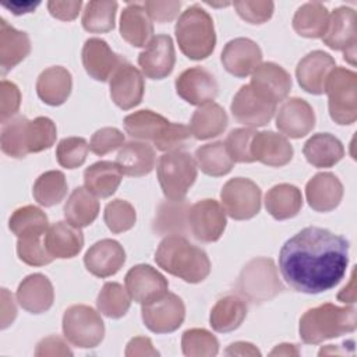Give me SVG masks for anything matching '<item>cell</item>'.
I'll return each instance as SVG.
<instances>
[{
	"instance_id": "cell-1",
	"label": "cell",
	"mask_w": 357,
	"mask_h": 357,
	"mask_svg": "<svg viewBox=\"0 0 357 357\" xmlns=\"http://www.w3.org/2000/svg\"><path fill=\"white\" fill-rule=\"evenodd\" d=\"M349 241L328 229L308 226L280 248L279 269L296 291L318 294L335 287L346 275Z\"/></svg>"
},
{
	"instance_id": "cell-2",
	"label": "cell",
	"mask_w": 357,
	"mask_h": 357,
	"mask_svg": "<svg viewBox=\"0 0 357 357\" xmlns=\"http://www.w3.org/2000/svg\"><path fill=\"white\" fill-rule=\"evenodd\" d=\"M155 262L167 273L187 283H199L211 273V261L206 252L178 234L166 236L159 243Z\"/></svg>"
},
{
	"instance_id": "cell-3",
	"label": "cell",
	"mask_w": 357,
	"mask_h": 357,
	"mask_svg": "<svg viewBox=\"0 0 357 357\" xmlns=\"http://www.w3.org/2000/svg\"><path fill=\"white\" fill-rule=\"evenodd\" d=\"M126 132L135 139L151 141L162 152L184 148L191 137L187 126L172 123L159 113L144 109L124 117Z\"/></svg>"
},
{
	"instance_id": "cell-4",
	"label": "cell",
	"mask_w": 357,
	"mask_h": 357,
	"mask_svg": "<svg viewBox=\"0 0 357 357\" xmlns=\"http://www.w3.org/2000/svg\"><path fill=\"white\" fill-rule=\"evenodd\" d=\"M356 308L353 305L337 307L325 303L307 310L300 318V337L307 344H319L356 331Z\"/></svg>"
},
{
	"instance_id": "cell-5",
	"label": "cell",
	"mask_w": 357,
	"mask_h": 357,
	"mask_svg": "<svg viewBox=\"0 0 357 357\" xmlns=\"http://www.w3.org/2000/svg\"><path fill=\"white\" fill-rule=\"evenodd\" d=\"M178 47L191 60H204L216 45L213 20L201 6L194 4L181 13L174 26Z\"/></svg>"
},
{
	"instance_id": "cell-6",
	"label": "cell",
	"mask_w": 357,
	"mask_h": 357,
	"mask_svg": "<svg viewBox=\"0 0 357 357\" xmlns=\"http://www.w3.org/2000/svg\"><path fill=\"white\" fill-rule=\"evenodd\" d=\"M158 180L169 201H181L197 178V162L184 151L163 153L158 162Z\"/></svg>"
},
{
	"instance_id": "cell-7",
	"label": "cell",
	"mask_w": 357,
	"mask_h": 357,
	"mask_svg": "<svg viewBox=\"0 0 357 357\" xmlns=\"http://www.w3.org/2000/svg\"><path fill=\"white\" fill-rule=\"evenodd\" d=\"M331 119L340 126L357 120V74L344 67H335L325 84Z\"/></svg>"
},
{
	"instance_id": "cell-8",
	"label": "cell",
	"mask_w": 357,
	"mask_h": 357,
	"mask_svg": "<svg viewBox=\"0 0 357 357\" xmlns=\"http://www.w3.org/2000/svg\"><path fill=\"white\" fill-rule=\"evenodd\" d=\"M240 293L252 303H265L276 297L282 290V282L278 276V269L271 258L251 259L240 272L237 280Z\"/></svg>"
},
{
	"instance_id": "cell-9",
	"label": "cell",
	"mask_w": 357,
	"mask_h": 357,
	"mask_svg": "<svg viewBox=\"0 0 357 357\" xmlns=\"http://www.w3.org/2000/svg\"><path fill=\"white\" fill-rule=\"evenodd\" d=\"M64 337L75 347L93 349L105 337V324L99 312L85 304H74L63 315Z\"/></svg>"
},
{
	"instance_id": "cell-10",
	"label": "cell",
	"mask_w": 357,
	"mask_h": 357,
	"mask_svg": "<svg viewBox=\"0 0 357 357\" xmlns=\"http://www.w3.org/2000/svg\"><path fill=\"white\" fill-rule=\"evenodd\" d=\"M225 212L234 220H247L261 209V188L250 178L234 177L220 191Z\"/></svg>"
},
{
	"instance_id": "cell-11",
	"label": "cell",
	"mask_w": 357,
	"mask_h": 357,
	"mask_svg": "<svg viewBox=\"0 0 357 357\" xmlns=\"http://www.w3.org/2000/svg\"><path fill=\"white\" fill-rule=\"evenodd\" d=\"M141 317L144 325L155 333H170L177 331L185 318L183 300L174 293H166L160 298L142 304Z\"/></svg>"
},
{
	"instance_id": "cell-12",
	"label": "cell",
	"mask_w": 357,
	"mask_h": 357,
	"mask_svg": "<svg viewBox=\"0 0 357 357\" xmlns=\"http://www.w3.org/2000/svg\"><path fill=\"white\" fill-rule=\"evenodd\" d=\"M188 227L198 241H218L226 229V212L216 199L197 201L188 209Z\"/></svg>"
},
{
	"instance_id": "cell-13",
	"label": "cell",
	"mask_w": 357,
	"mask_h": 357,
	"mask_svg": "<svg viewBox=\"0 0 357 357\" xmlns=\"http://www.w3.org/2000/svg\"><path fill=\"white\" fill-rule=\"evenodd\" d=\"M322 42L332 50L343 52L344 60L354 66L356 57V11L350 7L342 6L329 15L326 31Z\"/></svg>"
},
{
	"instance_id": "cell-14",
	"label": "cell",
	"mask_w": 357,
	"mask_h": 357,
	"mask_svg": "<svg viewBox=\"0 0 357 357\" xmlns=\"http://www.w3.org/2000/svg\"><path fill=\"white\" fill-rule=\"evenodd\" d=\"M230 110L238 123L250 128L262 127L272 120L276 112V103L265 99L250 84H245L234 95Z\"/></svg>"
},
{
	"instance_id": "cell-15",
	"label": "cell",
	"mask_w": 357,
	"mask_h": 357,
	"mask_svg": "<svg viewBox=\"0 0 357 357\" xmlns=\"http://www.w3.org/2000/svg\"><path fill=\"white\" fill-rule=\"evenodd\" d=\"M112 100L123 110L138 106L145 92L142 73L124 60L109 79Z\"/></svg>"
},
{
	"instance_id": "cell-16",
	"label": "cell",
	"mask_w": 357,
	"mask_h": 357,
	"mask_svg": "<svg viewBox=\"0 0 357 357\" xmlns=\"http://www.w3.org/2000/svg\"><path fill=\"white\" fill-rule=\"evenodd\" d=\"M126 289L138 304H148L167 293V279L153 266L139 264L132 266L124 278Z\"/></svg>"
},
{
	"instance_id": "cell-17",
	"label": "cell",
	"mask_w": 357,
	"mask_h": 357,
	"mask_svg": "<svg viewBox=\"0 0 357 357\" xmlns=\"http://www.w3.org/2000/svg\"><path fill=\"white\" fill-rule=\"evenodd\" d=\"M177 95L190 105L204 106L218 96V82L215 77L202 67L184 70L174 82Z\"/></svg>"
},
{
	"instance_id": "cell-18",
	"label": "cell",
	"mask_w": 357,
	"mask_h": 357,
	"mask_svg": "<svg viewBox=\"0 0 357 357\" xmlns=\"http://www.w3.org/2000/svg\"><path fill=\"white\" fill-rule=\"evenodd\" d=\"M315 113L312 106L300 98H289L276 110V127L290 138H303L312 131Z\"/></svg>"
},
{
	"instance_id": "cell-19",
	"label": "cell",
	"mask_w": 357,
	"mask_h": 357,
	"mask_svg": "<svg viewBox=\"0 0 357 357\" xmlns=\"http://www.w3.org/2000/svg\"><path fill=\"white\" fill-rule=\"evenodd\" d=\"M176 63L173 40L169 35H156L138 54L142 74L151 79H163L172 74Z\"/></svg>"
},
{
	"instance_id": "cell-20",
	"label": "cell",
	"mask_w": 357,
	"mask_h": 357,
	"mask_svg": "<svg viewBox=\"0 0 357 357\" xmlns=\"http://www.w3.org/2000/svg\"><path fill=\"white\" fill-rule=\"evenodd\" d=\"M220 61L227 73L237 78H245L262 63V52L257 42L248 38H236L225 45Z\"/></svg>"
},
{
	"instance_id": "cell-21",
	"label": "cell",
	"mask_w": 357,
	"mask_h": 357,
	"mask_svg": "<svg viewBox=\"0 0 357 357\" xmlns=\"http://www.w3.org/2000/svg\"><path fill=\"white\" fill-rule=\"evenodd\" d=\"M336 67L335 59L324 52L314 50L305 54L296 67V77L301 89L312 95H322L331 71Z\"/></svg>"
},
{
	"instance_id": "cell-22",
	"label": "cell",
	"mask_w": 357,
	"mask_h": 357,
	"mask_svg": "<svg viewBox=\"0 0 357 357\" xmlns=\"http://www.w3.org/2000/svg\"><path fill=\"white\" fill-rule=\"evenodd\" d=\"M250 85L261 96L278 105L287 98L291 89V77L282 66L266 61L254 70Z\"/></svg>"
},
{
	"instance_id": "cell-23",
	"label": "cell",
	"mask_w": 357,
	"mask_h": 357,
	"mask_svg": "<svg viewBox=\"0 0 357 357\" xmlns=\"http://www.w3.org/2000/svg\"><path fill=\"white\" fill-rule=\"evenodd\" d=\"M82 66L86 74L100 82L110 79L116 68L126 60L116 54L100 38H89L82 47Z\"/></svg>"
},
{
	"instance_id": "cell-24",
	"label": "cell",
	"mask_w": 357,
	"mask_h": 357,
	"mask_svg": "<svg viewBox=\"0 0 357 357\" xmlns=\"http://www.w3.org/2000/svg\"><path fill=\"white\" fill-rule=\"evenodd\" d=\"M126 262L123 245L112 238L96 241L85 252L84 264L89 273L98 278H109L120 271Z\"/></svg>"
},
{
	"instance_id": "cell-25",
	"label": "cell",
	"mask_w": 357,
	"mask_h": 357,
	"mask_svg": "<svg viewBox=\"0 0 357 357\" xmlns=\"http://www.w3.org/2000/svg\"><path fill=\"white\" fill-rule=\"evenodd\" d=\"M305 198L314 211L331 212L343 198V184L331 172L317 173L305 185Z\"/></svg>"
},
{
	"instance_id": "cell-26",
	"label": "cell",
	"mask_w": 357,
	"mask_h": 357,
	"mask_svg": "<svg viewBox=\"0 0 357 357\" xmlns=\"http://www.w3.org/2000/svg\"><path fill=\"white\" fill-rule=\"evenodd\" d=\"M251 153L254 160H258L266 166L280 167L291 160L294 151L283 134H278L275 131H261L252 138Z\"/></svg>"
},
{
	"instance_id": "cell-27",
	"label": "cell",
	"mask_w": 357,
	"mask_h": 357,
	"mask_svg": "<svg viewBox=\"0 0 357 357\" xmlns=\"http://www.w3.org/2000/svg\"><path fill=\"white\" fill-rule=\"evenodd\" d=\"M18 304L31 314L46 312L54 301L53 284L47 276L42 273H31L18 284Z\"/></svg>"
},
{
	"instance_id": "cell-28",
	"label": "cell",
	"mask_w": 357,
	"mask_h": 357,
	"mask_svg": "<svg viewBox=\"0 0 357 357\" xmlns=\"http://www.w3.org/2000/svg\"><path fill=\"white\" fill-rule=\"evenodd\" d=\"M45 245L53 258H74L84 247V234L68 222H56L45 234Z\"/></svg>"
},
{
	"instance_id": "cell-29",
	"label": "cell",
	"mask_w": 357,
	"mask_h": 357,
	"mask_svg": "<svg viewBox=\"0 0 357 357\" xmlns=\"http://www.w3.org/2000/svg\"><path fill=\"white\" fill-rule=\"evenodd\" d=\"M120 35L135 47H145L153 38V25L144 6L130 3L120 15Z\"/></svg>"
},
{
	"instance_id": "cell-30",
	"label": "cell",
	"mask_w": 357,
	"mask_h": 357,
	"mask_svg": "<svg viewBox=\"0 0 357 357\" xmlns=\"http://www.w3.org/2000/svg\"><path fill=\"white\" fill-rule=\"evenodd\" d=\"M31 52V40L26 32L11 26L4 18L0 20V68L6 75L20 64Z\"/></svg>"
},
{
	"instance_id": "cell-31",
	"label": "cell",
	"mask_w": 357,
	"mask_h": 357,
	"mask_svg": "<svg viewBox=\"0 0 357 357\" xmlns=\"http://www.w3.org/2000/svg\"><path fill=\"white\" fill-rule=\"evenodd\" d=\"M73 89V78L67 68L53 66L43 70L36 79V93L49 106L63 105Z\"/></svg>"
},
{
	"instance_id": "cell-32",
	"label": "cell",
	"mask_w": 357,
	"mask_h": 357,
	"mask_svg": "<svg viewBox=\"0 0 357 357\" xmlns=\"http://www.w3.org/2000/svg\"><path fill=\"white\" fill-rule=\"evenodd\" d=\"M156 156L153 148L148 142L130 141L124 144L116 158V163L121 173L131 177H142L149 174L155 167Z\"/></svg>"
},
{
	"instance_id": "cell-33",
	"label": "cell",
	"mask_w": 357,
	"mask_h": 357,
	"mask_svg": "<svg viewBox=\"0 0 357 357\" xmlns=\"http://www.w3.org/2000/svg\"><path fill=\"white\" fill-rule=\"evenodd\" d=\"M303 153L314 167H332L344 156V148L339 138L329 132H318L307 139Z\"/></svg>"
},
{
	"instance_id": "cell-34",
	"label": "cell",
	"mask_w": 357,
	"mask_h": 357,
	"mask_svg": "<svg viewBox=\"0 0 357 357\" xmlns=\"http://www.w3.org/2000/svg\"><path fill=\"white\" fill-rule=\"evenodd\" d=\"M123 173L116 162L99 160L84 172L85 187L98 198H109L119 188Z\"/></svg>"
},
{
	"instance_id": "cell-35",
	"label": "cell",
	"mask_w": 357,
	"mask_h": 357,
	"mask_svg": "<svg viewBox=\"0 0 357 357\" xmlns=\"http://www.w3.org/2000/svg\"><path fill=\"white\" fill-rule=\"evenodd\" d=\"M303 206L301 191L287 183L273 185L265 195V208L276 220L294 218Z\"/></svg>"
},
{
	"instance_id": "cell-36",
	"label": "cell",
	"mask_w": 357,
	"mask_h": 357,
	"mask_svg": "<svg viewBox=\"0 0 357 357\" xmlns=\"http://www.w3.org/2000/svg\"><path fill=\"white\" fill-rule=\"evenodd\" d=\"M229 119L225 109L215 103L199 106L191 116L190 131L195 139H209L222 134L227 127Z\"/></svg>"
},
{
	"instance_id": "cell-37",
	"label": "cell",
	"mask_w": 357,
	"mask_h": 357,
	"mask_svg": "<svg viewBox=\"0 0 357 357\" xmlns=\"http://www.w3.org/2000/svg\"><path fill=\"white\" fill-rule=\"evenodd\" d=\"M63 212L73 226L86 227L98 218L99 201L86 187H77L67 198Z\"/></svg>"
},
{
	"instance_id": "cell-38",
	"label": "cell",
	"mask_w": 357,
	"mask_h": 357,
	"mask_svg": "<svg viewBox=\"0 0 357 357\" xmlns=\"http://www.w3.org/2000/svg\"><path fill=\"white\" fill-rule=\"evenodd\" d=\"M247 317V305L238 296L229 294L216 301L209 314L213 331L226 333L237 329Z\"/></svg>"
},
{
	"instance_id": "cell-39",
	"label": "cell",
	"mask_w": 357,
	"mask_h": 357,
	"mask_svg": "<svg viewBox=\"0 0 357 357\" xmlns=\"http://www.w3.org/2000/svg\"><path fill=\"white\" fill-rule=\"evenodd\" d=\"M188 209L190 205L184 199L160 204L153 220V230L160 236H184L190 230Z\"/></svg>"
},
{
	"instance_id": "cell-40",
	"label": "cell",
	"mask_w": 357,
	"mask_h": 357,
	"mask_svg": "<svg viewBox=\"0 0 357 357\" xmlns=\"http://www.w3.org/2000/svg\"><path fill=\"white\" fill-rule=\"evenodd\" d=\"M329 21L328 8L319 1H308L297 8L293 17V29L304 38H322Z\"/></svg>"
},
{
	"instance_id": "cell-41",
	"label": "cell",
	"mask_w": 357,
	"mask_h": 357,
	"mask_svg": "<svg viewBox=\"0 0 357 357\" xmlns=\"http://www.w3.org/2000/svg\"><path fill=\"white\" fill-rule=\"evenodd\" d=\"M195 162L202 173L212 177H220L230 173L234 165L223 141L199 146L195 151Z\"/></svg>"
},
{
	"instance_id": "cell-42",
	"label": "cell",
	"mask_w": 357,
	"mask_h": 357,
	"mask_svg": "<svg viewBox=\"0 0 357 357\" xmlns=\"http://www.w3.org/2000/svg\"><path fill=\"white\" fill-rule=\"evenodd\" d=\"M10 230L20 238L28 236L46 234L49 220L46 213L33 205H25L13 212L8 220Z\"/></svg>"
},
{
	"instance_id": "cell-43",
	"label": "cell",
	"mask_w": 357,
	"mask_h": 357,
	"mask_svg": "<svg viewBox=\"0 0 357 357\" xmlns=\"http://www.w3.org/2000/svg\"><path fill=\"white\" fill-rule=\"evenodd\" d=\"M35 201L42 206H53L60 204L67 195V180L63 172L49 170L42 173L32 188Z\"/></svg>"
},
{
	"instance_id": "cell-44",
	"label": "cell",
	"mask_w": 357,
	"mask_h": 357,
	"mask_svg": "<svg viewBox=\"0 0 357 357\" xmlns=\"http://www.w3.org/2000/svg\"><path fill=\"white\" fill-rule=\"evenodd\" d=\"M117 3L92 0L85 4L82 13V26L85 31L92 33H103L109 32L114 28Z\"/></svg>"
},
{
	"instance_id": "cell-45",
	"label": "cell",
	"mask_w": 357,
	"mask_h": 357,
	"mask_svg": "<svg viewBox=\"0 0 357 357\" xmlns=\"http://www.w3.org/2000/svg\"><path fill=\"white\" fill-rule=\"evenodd\" d=\"M131 297L126 287L117 282H106L96 298L98 310L112 319H119L127 314Z\"/></svg>"
},
{
	"instance_id": "cell-46",
	"label": "cell",
	"mask_w": 357,
	"mask_h": 357,
	"mask_svg": "<svg viewBox=\"0 0 357 357\" xmlns=\"http://www.w3.org/2000/svg\"><path fill=\"white\" fill-rule=\"evenodd\" d=\"M57 138V128L52 119L39 116L28 120L25 127V145L28 153H38L49 149Z\"/></svg>"
},
{
	"instance_id": "cell-47",
	"label": "cell",
	"mask_w": 357,
	"mask_h": 357,
	"mask_svg": "<svg viewBox=\"0 0 357 357\" xmlns=\"http://www.w3.org/2000/svg\"><path fill=\"white\" fill-rule=\"evenodd\" d=\"M28 119L24 116H17L3 124L0 144L1 151L15 159H22L28 155L25 145V127Z\"/></svg>"
},
{
	"instance_id": "cell-48",
	"label": "cell",
	"mask_w": 357,
	"mask_h": 357,
	"mask_svg": "<svg viewBox=\"0 0 357 357\" xmlns=\"http://www.w3.org/2000/svg\"><path fill=\"white\" fill-rule=\"evenodd\" d=\"M181 349L183 354L188 357H213L219 353V342L209 331L192 328L183 333Z\"/></svg>"
},
{
	"instance_id": "cell-49",
	"label": "cell",
	"mask_w": 357,
	"mask_h": 357,
	"mask_svg": "<svg viewBox=\"0 0 357 357\" xmlns=\"http://www.w3.org/2000/svg\"><path fill=\"white\" fill-rule=\"evenodd\" d=\"M103 219L107 229L112 233L117 234L134 227L137 220V213L134 206L128 201L117 198L110 201L106 205Z\"/></svg>"
},
{
	"instance_id": "cell-50",
	"label": "cell",
	"mask_w": 357,
	"mask_h": 357,
	"mask_svg": "<svg viewBox=\"0 0 357 357\" xmlns=\"http://www.w3.org/2000/svg\"><path fill=\"white\" fill-rule=\"evenodd\" d=\"M89 144L82 137L63 138L56 146V159L66 169H77L86 160Z\"/></svg>"
},
{
	"instance_id": "cell-51",
	"label": "cell",
	"mask_w": 357,
	"mask_h": 357,
	"mask_svg": "<svg viewBox=\"0 0 357 357\" xmlns=\"http://www.w3.org/2000/svg\"><path fill=\"white\" fill-rule=\"evenodd\" d=\"M17 255L31 266H45L54 259L46 250L45 234L20 237L17 241Z\"/></svg>"
},
{
	"instance_id": "cell-52",
	"label": "cell",
	"mask_w": 357,
	"mask_h": 357,
	"mask_svg": "<svg viewBox=\"0 0 357 357\" xmlns=\"http://www.w3.org/2000/svg\"><path fill=\"white\" fill-rule=\"evenodd\" d=\"M255 134L257 131L250 127L234 128L227 134L225 145L233 162H237V163L254 162V158L251 153V142Z\"/></svg>"
},
{
	"instance_id": "cell-53",
	"label": "cell",
	"mask_w": 357,
	"mask_h": 357,
	"mask_svg": "<svg viewBox=\"0 0 357 357\" xmlns=\"http://www.w3.org/2000/svg\"><path fill=\"white\" fill-rule=\"evenodd\" d=\"M124 134L116 128V127H103L98 131L93 132L91 142H89V149L98 155L103 156L120 146L124 145Z\"/></svg>"
},
{
	"instance_id": "cell-54",
	"label": "cell",
	"mask_w": 357,
	"mask_h": 357,
	"mask_svg": "<svg viewBox=\"0 0 357 357\" xmlns=\"http://www.w3.org/2000/svg\"><path fill=\"white\" fill-rule=\"evenodd\" d=\"M237 14L248 24H264L271 20L273 14V1H234Z\"/></svg>"
},
{
	"instance_id": "cell-55",
	"label": "cell",
	"mask_w": 357,
	"mask_h": 357,
	"mask_svg": "<svg viewBox=\"0 0 357 357\" xmlns=\"http://www.w3.org/2000/svg\"><path fill=\"white\" fill-rule=\"evenodd\" d=\"M21 105V92L18 86L7 79L0 84V121L4 124L17 114Z\"/></svg>"
},
{
	"instance_id": "cell-56",
	"label": "cell",
	"mask_w": 357,
	"mask_h": 357,
	"mask_svg": "<svg viewBox=\"0 0 357 357\" xmlns=\"http://www.w3.org/2000/svg\"><path fill=\"white\" fill-rule=\"evenodd\" d=\"M149 18L152 21H156L159 24L170 22L176 18L178 14V10L181 7L180 1H152L148 0L144 4Z\"/></svg>"
},
{
	"instance_id": "cell-57",
	"label": "cell",
	"mask_w": 357,
	"mask_h": 357,
	"mask_svg": "<svg viewBox=\"0 0 357 357\" xmlns=\"http://www.w3.org/2000/svg\"><path fill=\"white\" fill-rule=\"evenodd\" d=\"M35 356H73V351L63 337L47 336L36 344Z\"/></svg>"
},
{
	"instance_id": "cell-58",
	"label": "cell",
	"mask_w": 357,
	"mask_h": 357,
	"mask_svg": "<svg viewBox=\"0 0 357 357\" xmlns=\"http://www.w3.org/2000/svg\"><path fill=\"white\" fill-rule=\"evenodd\" d=\"M82 7L81 0H70V1H47V10L52 17L60 21H73L77 18L79 10Z\"/></svg>"
},
{
	"instance_id": "cell-59",
	"label": "cell",
	"mask_w": 357,
	"mask_h": 357,
	"mask_svg": "<svg viewBox=\"0 0 357 357\" xmlns=\"http://www.w3.org/2000/svg\"><path fill=\"white\" fill-rule=\"evenodd\" d=\"M126 356H159V351L153 347L149 337L145 336H135L132 337L126 347Z\"/></svg>"
},
{
	"instance_id": "cell-60",
	"label": "cell",
	"mask_w": 357,
	"mask_h": 357,
	"mask_svg": "<svg viewBox=\"0 0 357 357\" xmlns=\"http://www.w3.org/2000/svg\"><path fill=\"white\" fill-rule=\"evenodd\" d=\"M1 329H6L17 317V308L13 296L7 289H1Z\"/></svg>"
},
{
	"instance_id": "cell-61",
	"label": "cell",
	"mask_w": 357,
	"mask_h": 357,
	"mask_svg": "<svg viewBox=\"0 0 357 357\" xmlns=\"http://www.w3.org/2000/svg\"><path fill=\"white\" fill-rule=\"evenodd\" d=\"M226 356H261V351L248 342H234L226 350Z\"/></svg>"
},
{
	"instance_id": "cell-62",
	"label": "cell",
	"mask_w": 357,
	"mask_h": 357,
	"mask_svg": "<svg viewBox=\"0 0 357 357\" xmlns=\"http://www.w3.org/2000/svg\"><path fill=\"white\" fill-rule=\"evenodd\" d=\"M40 3L39 1H11V3H3V7L8 8L13 14L21 15L26 13H32Z\"/></svg>"
},
{
	"instance_id": "cell-63",
	"label": "cell",
	"mask_w": 357,
	"mask_h": 357,
	"mask_svg": "<svg viewBox=\"0 0 357 357\" xmlns=\"http://www.w3.org/2000/svg\"><path fill=\"white\" fill-rule=\"evenodd\" d=\"M337 298L343 303H354L356 300V290H354V271L351 273V278H350V282H349V286H344L340 293L337 294Z\"/></svg>"
},
{
	"instance_id": "cell-64",
	"label": "cell",
	"mask_w": 357,
	"mask_h": 357,
	"mask_svg": "<svg viewBox=\"0 0 357 357\" xmlns=\"http://www.w3.org/2000/svg\"><path fill=\"white\" fill-rule=\"evenodd\" d=\"M298 350L296 349L294 344H289V343H282L278 344L272 351L271 356H297Z\"/></svg>"
}]
</instances>
